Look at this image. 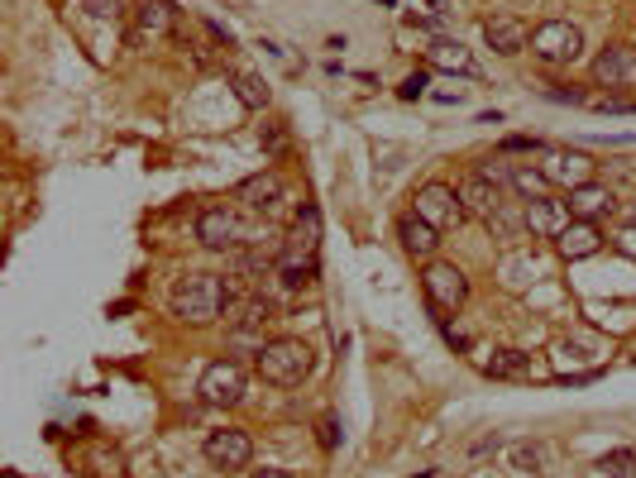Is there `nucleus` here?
<instances>
[{
  "label": "nucleus",
  "instance_id": "20",
  "mask_svg": "<svg viewBox=\"0 0 636 478\" xmlns=\"http://www.w3.org/2000/svg\"><path fill=\"white\" fill-rule=\"evenodd\" d=\"M426 67H436V72H460V77H474V53L460 44V39H436V44L426 48Z\"/></svg>",
  "mask_w": 636,
  "mask_h": 478
},
{
  "label": "nucleus",
  "instance_id": "3",
  "mask_svg": "<svg viewBox=\"0 0 636 478\" xmlns=\"http://www.w3.org/2000/svg\"><path fill=\"white\" fill-rule=\"evenodd\" d=\"M259 378L264 383H273V388H297L302 378H311V369H316V354H311L307 340H292V335H283V340H268L259 354Z\"/></svg>",
  "mask_w": 636,
  "mask_h": 478
},
{
  "label": "nucleus",
  "instance_id": "19",
  "mask_svg": "<svg viewBox=\"0 0 636 478\" xmlns=\"http://www.w3.org/2000/svg\"><path fill=\"white\" fill-rule=\"evenodd\" d=\"M397 239H402V249H407L412 259H431V254L440 249V230H436V225H426L417 211L397 220Z\"/></svg>",
  "mask_w": 636,
  "mask_h": 478
},
{
  "label": "nucleus",
  "instance_id": "1",
  "mask_svg": "<svg viewBox=\"0 0 636 478\" xmlns=\"http://www.w3.org/2000/svg\"><path fill=\"white\" fill-rule=\"evenodd\" d=\"M316 254H321V211L302 206V216L292 225V235L283 244V259H278V278L287 287H311L316 283Z\"/></svg>",
  "mask_w": 636,
  "mask_h": 478
},
{
  "label": "nucleus",
  "instance_id": "26",
  "mask_svg": "<svg viewBox=\"0 0 636 478\" xmlns=\"http://www.w3.org/2000/svg\"><path fill=\"white\" fill-rule=\"evenodd\" d=\"M87 10L96 20H120L125 15V0H87Z\"/></svg>",
  "mask_w": 636,
  "mask_h": 478
},
{
  "label": "nucleus",
  "instance_id": "33",
  "mask_svg": "<svg viewBox=\"0 0 636 478\" xmlns=\"http://www.w3.org/2000/svg\"><path fill=\"white\" fill-rule=\"evenodd\" d=\"M445 340H450V345H455V349H469V335H460V330H455V326H445Z\"/></svg>",
  "mask_w": 636,
  "mask_h": 478
},
{
  "label": "nucleus",
  "instance_id": "29",
  "mask_svg": "<svg viewBox=\"0 0 636 478\" xmlns=\"http://www.w3.org/2000/svg\"><path fill=\"white\" fill-rule=\"evenodd\" d=\"M546 96H550V101H570V106H589V96H584L579 87H550Z\"/></svg>",
  "mask_w": 636,
  "mask_h": 478
},
{
  "label": "nucleus",
  "instance_id": "23",
  "mask_svg": "<svg viewBox=\"0 0 636 478\" xmlns=\"http://www.w3.org/2000/svg\"><path fill=\"white\" fill-rule=\"evenodd\" d=\"M235 96H240L249 110H264L268 106V82L254 77V72H235Z\"/></svg>",
  "mask_w": 636,
  "mask_h": 478
},
{
  "label": "nucleus",
  "instance_id": "31",
  "mask_svg": "<svg viewBox=\"0 0 636 478\" xmlns=\"http://www.w3.org/2000/svg\"><path fill=\"white\" fill-rule=\"evenodd\" d=\"M321 445H326V450L340 445V426H335V421H321Z\"/></svg>",
  "mask_w": 636,
  "mask_h": 478
},
{
  "label": "nucleus",
  "instance_id": "11",
  "mask_svg": "<svg viewBox=\"0 0 636 478\" xmlns=\"http://www.w3.org/2000/svg\"><path fill=\"white\" fill-rule=\"evenodd\" d=\"M541 173L550 177V187H565V192H574V187H584V182H593V158L579 149H555L541 163Z\"/></svg>",
  "mask_w": 636,
  "mask_h": 478
},
{
  "label": "nucleus",
  "instance_id": "12",
  "mask_svg": "<svg viewBox=\"0 0 636 478\" xmlns=\"http://www.w3.org/2000/svg\"><path fill=\"white\" fill-rule=\"evenodd\" d=\"M206 459L216 464V469H244L249 459H254V440L235 426H225V431H211L206 435Z\"/></svg>",
  "mask_w": 636,
  "mask_h": 478
},
{
  "label": "nucleus",
  "instance_id": "36",
  "mask_svg": "<svg viewBox=\"0 0 636 478\" xmlns=\"http://www.w3.org/2000/svg\"><path fill=\"white\" fill-rule=\"evenodd\" d=\"M627 225H636V201H632V206H627Z\"/></svg>",
  "mask_w": 636,
  "mask_h": 478
},
{
  "label": "nucleus",
  "instance_id": "30",
  "mask_svg": "<svg viewBox=\"0 0 636 478\" xmlns=\"http://www.w3.org/2000/svg\"><path fill=\"white\" fill-rule=\"evenodd\" d=\"M617 249L636 263V225H622V235H617Z\"/></svg>",
  "mask_w": 636,
  "mask_h": 478
},
{
  "label": "nucleus",
  "instance_id": "2",
  "mask_svg": "<svg viewBox=\"0 0 636 478\" xmlns=\"http://www.w3.org/2000/svg\"><path fill=\"white\" fill-rule=\"evenodd\" d=\"M230 306V287L216 273H187L173 287V316L187 326H211L220 311Z\"/></svg>",
  "mask_w": 636,
  "mask_h": 478
},
{
  "label": "nucleus",
  "instance_id": "28",
  "mask_svg": "<svg viewBox=\"0 0 636 478\" xmlns=\"http://www.w3.org/2000/svg\"><path fill=\"white\" fill-rule=\"evenodd\" d=\"M479 173L488 177V182H498V187H503V182H512V168H507L503 158H488V163H483Z\"/></svg>",
  "mask_w": 636,
  "mask_h": 478
},
{
  "label": "nucleus",
  "instance_id": "37",
  "mask_svg": "<svg viewBox=\"0 0 636 478\" xmlns=\"http://www.w3.org/2000/svg\"><path fill=\"white\" fill-rule=\"evenodd\" d=\"M436 5H440V0H436Z\"/></svg>",
  "mask_w": 636,
  "mask_h": 478
},
{
  "label": "nucleus",
  "instance_id": "35",
  "mask_svg": "<svg viewBox=\"0 0 636 478\" xmlns=\"http://www.w3.org/2000/svg\"><path fill=\"white\" fill-rule=\"evenodd\" d=\"M254 478H292V474H287V469H259Z\"/></svg>",
  "mask_w": 636,
  "mask_h": 478
},
{
  "label": "nucleus",
  "instance_id": "25",
  "mask_svg": "<svg viewBox=\"0 0 636 478\" xmlns=\"http://www.w3.org/2000/svg\"><path fill=\"white\" fill-rule=\"evenodd\" d=\"M598 469L608 478H636V450H608L598 459Z\"/></svg>",
  "mask_w": 636,
  "mask_h": 478
},
{
  "label": "nucleus",
  "instance_id": "7",
  "mask_svg": "<svg viewBox=\"0 0 636 478\" xmlns=\"http://www.w3.org/2000/svg\"><path fill=\"white\" fill-rule=\"evenodd\" d=\"M273 321V311H268L264 297H249V302L235 306V316H230V335H225V345L235 349V354H259V349L268 345L264 340V326Z\"/></svg>",
  "mask_w": 636,
  "mask_h": 478
},
{
  "label": "nucleus",
  "instance_id": "14",
  "mask_svg": "<svg viewBox=\"0 0 636 478\" xmlns=\"http://www.w3.org/2000/svg\"><path fill=\"white\" fill-rule=\"evenodd\" d=\"M460 206H464V216L493 220V211L503 206V187H498V182H488V177L474 168V173L460 182Z\"/></svg>",
  "mask_w": 636,
  "mask_h": 478
},
{
  "label": "nucleus",
  "instance_id": "21",
  "mask_svg": "<svg viewBox=\"0 0 636 478\" xmlns=\"http://www.w3.org/2000/svg\"><path fill=\"white\" fill-rule=\"evenodd\" d=\"M488 378H531V354L522 349H493V359H483Z\"/></svg>",
  "mask_w": 636,
  "mask_h": 478
},
{
  "label": "nucleus",
  "instance_id": "24",
  "mask_svg": "<svg viewBox=\"0 0 636 478\" xmlns=\"http://www.w3.org/2000/svg\"><path fill=\"white\" fill-rule=\"evenodd\" d=\"M512 187L522 192V201H536V196H550V177L541 168H512Z\"/></svg>",
  "mask_w": 636,
  "mask_h": 478
},
{
  "label": "nucleus",
  "instance_id": "6",
  "mask_svg": "<svg viewBox=\"0 0 636 478\" xmlns=\"http://www.w3.org/2000/svg\"><path fill=\"white\" fill-rule=\"evenodd\" d=\"M197 392H201L206 407H240L244 392H249V378H244L240 359H216V364H206Z\"/></svg>",
  "mask_w": 636,
  "mask_h": 478
},
{
  "label": "nucleus",
  "instance_id": "34",
  "mask_svg": "<svg viewBox=\"0 0 636 478\" xmlns=\"http://www.w3.org/2000/svg\"><path fill=\"white\" fill-rule=\"evenodd\" d=\"M268 149H273V153L283 149V130H278V125H268Z\"/></svg>",
  "mask_w": 636,
  "mask_h": 478
},
{
  "label": "nucleus",
  "instance_id": "27",
  "mask_svg": "<svg viewBox=\"0 0 636 478\" xmlns=\"http://www.w3.org/2000/svg\"><path fill=\"white\" fill-rule=\"evenodd\" d=\"M426 82H431L426 72H412V77L397 87V96H402V101H421V96H426Z\"/></svg>",
  "mask_w": 636,
  "mask_h": 478
},
{
  "label": "nucleus",
  "instance_id": "8",
  "mask_svg": "<svg viewBox=\"0 0 636 478\" xmlns=\"http://www.w3.org/2000/svg\"><path fill=\"white\" fill-rule=\"evenodd\" d=\"M426 225H436V230H445V225H460L464 220V206H460V192L455 187H445V182H426L417 192V206H412Z\"/></svg>",
  "mask_w": 636,
  "mask_h": 478
},
{
  "label": "nucleus",
  "instance_id": "5",
  "mask_svg": "<svg viewBox=\"0 0 636 478\" xmlns=\"http://www.w3.org/2000/svg\"><path fill=\"white\" fill-rule=\"evenodd\" d=\"M531 53L541 58V63L560 67V63H574L579 53H584V34L574 29L570 20H546L531 29Z\"/></svg>",
  "mask_w": 636,
  "mask_h": 478
},
{
  "label": "nucleus",
  "instance_id": "18",
  "mask_svg": "<svg viewBox=\"0 0 636 478\" xmlns=\"http://www.w3.org/2000/svg\"><path fill=\"white\" fill-rule=\"evenodd\" d=\"M283 192H287V187H283V177H278V173H259V177H244L235 196H240L249 211H264V216H268V211H278Z\"/></svg>",
  "mask_w": 636,
  "mask_h": 478
},
{
  "label": "nucleus",
  "instance_id": "9",
  "mask_svg": "<svg viewBox=\"0 0 636 478\" xmlns=\"http://www.w3.org/2000/svg\"><path fill=\"white\" fill-rule=\"evenodd\" d=\"M197 239L206 249H240L244 244V225L230 206H206L197 216Z\"/></svg>",
  "mask_w": 636,
  "mask_h": 478
},
{
  "label": "nucleus",
  "instance_id": "10",
  "mask_svg": "<svg viewBox=\"0 0 636 478\" xmlns=\"http://www.w3.org/2000/svg\"><path fill=\"white\" fill-rule=\"evenodd\" d=\"M636 82V48L627 44H608L593 58V87H632Z\"/></svg>",
  "mask_w": 636,
  "mask_h": 478
},
{
  "label": "nucleus",
  "instance_id": "32",
  "mask_svg": "<svg viewBox=\"0 0 636 478\" xmlns=\"http://www.w3.org/2000/svg\"><path fill=\"white\" fill-rule=\"evenodd\" d=\"M517 149H541V144H536V139H527V134H512V139L503 144V153H517Z\"/></svg>",
  "mask_w": 636,
  "mask_h": 478
},
{
  "label": "nucleus",
  "instance_id": "16",
  "mask_svg": "<svg viewBox=\"0 0 636 478\" xmlns=\"http://www.w3.org/2000/svg\"><path fill=\"white\" fill-rule=\"evenodd\" d=\"M565 206H570L574 220H603L617 211V196L603 187V182H584V187H574L570 196H565Z\"/></svg>",
  "mask_w": 636,
  "mask_h": 478
},
{
  "label": "nucleus",
  "instance_id": "15",
  "mask_svg": "<svg viewBox=\"0 0 636 478\" xmlns=\"http://www.w3.org/2000/svg\"><path fill=\"white\" fill-rule=\"evenodd\" d=\"M483 44L493 53H503V58H512V53H522L531 44V34L517 15H493V20H483Z\"/></svg>",
  "mask_w": 636,
  "mask_h": 478
},
{
  "label": "nucleus",
  "instance_id": "17",
  "mask_svg": "<svg viewBox=\"0 0 636 478\" xmlns=\"http://www.w3.org/2000/svg\"><path fill=\"white\" fill-rule=\"evenodd\" d=\"M555 249H560L570 263L598 254V249H603V230H598V220H570V225L560 230V239H555Z\"/></svg>",
  "mask_w": 636,
  "mask_h": 478
},
{
  "label": "nucleus",
  "instance_id": "22",
  "mask_svg": "<svg viewBox=\"0 0 636 478\" xmlns=\"http://www.w3.org/2000/svg\"><path fill=\"white\" fill-rule=\"evenodd\" d=\"M173 24H177L173 0H144V5H139V34H173ZM139 34H134V39H139Z\"/></svg>",
  "mask_w": 636,
  "mask_h": 478
},
{
  "label": "nucleus",
  "instance_id": "4",
  "mask_svg": "<svg viewBox=\"0 0 636 478\" xmlns=\"http://www.w3.org/2000/svg\"><path fill=\"white\" fill-rule=\"evenodd\" d=\"M421 292H426L431 311H440V316H455V311L469 302V278H464L455 263L431 259V263H426V273H421Z\"/></svg>",
  "mask_w": 636,
  "mask_h": 478
},
{
  "label": "nucleus",
  "instance_id": "13",
  "mask_svg": "<svg viewBox=\"0 0 636 478\" xmlns=\"http://www.w3.org/2000/svg\"><path fill=\"white\" fill-rule=\"evenodd\" d=\"M570 206L565 201H555V196H536V201H527L522 206V225H527L531 235L541 239H560V230L570 225Z\"/></svg>",
  "mask_w": 636,
  "mask_h": 478
}]
</instances>
